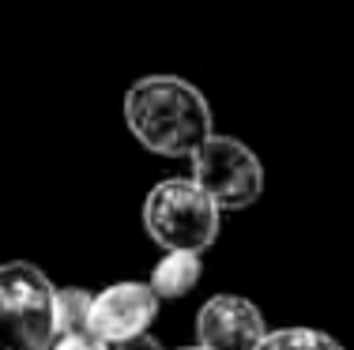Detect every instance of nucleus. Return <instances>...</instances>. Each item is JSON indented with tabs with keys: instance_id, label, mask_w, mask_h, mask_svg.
I'll return each mask as SVG.
<instances>
[{
	"instance_id": "f257e3e1",
	"label": "nucleus",
	"mask_w": 354,
	"mask_h": 350,
	"mask_svg": "<svg viewBox=\"0 0 354 350\" xmlns=\"http://www.w3.org/2000/svg\"><path fill=\"white\" fill-rule=\"evenodd\" d=\"M124 124L140 147L162 158H192L207 136H215V117L204 90L181 76H140L124 90Z\"/></svg>"
},
{
	"instance_id": "f03ea898",
	"label": "nucleus",
	"mask_w": 354,
	"mask_h": 350,
	"mask_svg": "<svg viewBox=\"0 0 354 350\" xmlns=\"http://www.w3.org/2000/svg\"><path fill=\"white\" fill-rule=\"evenodd\" d=\"M218 207L192 177H166L143 200V230L166 253H204L218 237Z\"/></svg>"
},
{
	"instance_id": "7ed1b4c3",
	"label": "nucleus",
	"mask_w": 354,
	"mask_h": 350,
	"mask_svg": "<svg viewBox=\"0 0 354 350\" xmlns=\"http://www.w3.org/2000/svg\"><path fill=\"white\" fill-rule=\"evenodd\" d=\"M57 339V290L35 264H0V350H49Z\"/></svg>"
},
{
	"instance_id": "20e7f679",
	"label": "nucleus",
	"mask_w": 354,
	"mask_h": 350,
	"mask_svg": "<svg viewBox=\"0 0 354 350\" xmlns=\"http://www.w3.org/2000/svg\"><path fill=\"white\" fill-rule=\"evenodd\" d=\"M192 181L215 200L218 211H241L252 207L264 193V166L234 136H207L192 151Z\"/></svg>"
},
{
	"instance_id": "39448f33",
	"label": "nucleus",
	"mask_w": 354,
	"mask_h": 350,
	"mask_svg": "<svg viewBox=\"0 0 354 350\" xmlns=\"http://www.w3.org/2000/svg\"><path fill=\"white\" fill-rule=\"evenodd\" d=\"M158 313V298L147 282H113L91 298V336L109 347H121L147 331Z\"/></svg>"
},
{
	"instance_id": "423d86ee",
	"label": "nucleus",
	"mask_w": 354,
	"mask_h": 350,
	"mask_svg": "<svg viewBox=\"0 0 354 350\" xmlns=\"http://www.w3.org/2000/svg\"><path fill=\"white\" fill-rule=\"evenodd\" d=\"M264 336V316L249 298L215 294L196 313V339L207 350H252Z\"/></svg>"
},
{
	"instance_id": "0eeeda50",
	"label": "nucleus",
	"mask_w": 354,
	"mask_h": 350,
	"mask_svg": "<svg viewBox=\"0 0 354 350\" xmlns=\"http://www.w3.org/2000/svg\"><path fill=\"white\" fill-rule=\"evenodd\" d=\"M200 271H204L200 253H166L155 264L147 286L155 290V298H185L200 282Z\"/></svg>"
},
{
	"instance_id": "6e6552de",
	"label": "nucleus",
	"mask_w": 354,
	"mask_h": 350,
	"mask_svg": "<svg viewBox=\"0 0 354 350\" xmlns=\"http://www.w3.org/2000/svg\"><path fill=\"white\" fill-rule=\"evenodd\" d=\"M91 298L80 286L57 290V336H91Z\"/></svg>"
},
{
	"instance_id": "1a4fd4ad",
	"label": "nucleus",
	"mask_w": 354,
	"mask_h": 350,
	"mask_svg": "<svg viewBox=\"0 0 354 350\" xmlns=\"http://www.w3.org/2000/svg\"><path fill=\"white\" fill-rule=\"evenodd\" d=\"M252 350H343V347L317 328H279L268 331Z\"/></svg>"
},
{
	"instance_id": "9d476101",
	"label": "nucleus",
	"mask_w": 354,
	"mask_h": 350,
	"mask_svg": "<svg viewBox=\"0 0 354 350\" xmlns=\"http://www.w3.org/2000/svg\"><path fill=\"white\" fill-rule=\"evenodd\" d=\"M49 350H109V347L95 336H61Z\"/></svg>"
},
{
	"instance_id": "9b49d317",
	"label": "nucleus",
	"mask_w": 354,
	"mask_h": 350,
	"mask_svg": "<svg viewBox=\"0 0 354 350\" xmlns=\"http://www.w3.org/2000/svg\"><path fill=\"white\" fill-rule=\"evenodd\" d=\"M117 350H162L155 343V339L147 336V331H143V336H136V339H129V343H121ZM181 350H207V347H181Z\"/></svg>"
}]
</instances>
